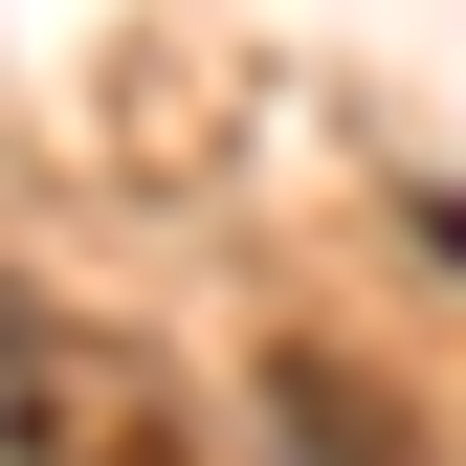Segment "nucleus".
<instances>
[{
  "instance_id": "obj_1",
  "label": "nucleus",
  "mask_w": 466,
  "mask_h": 466,
  "mask_svg": "<svg viewBox=\"0 0 466 466\" xmlns=\"http://www.w3.org/2000/svg\"><path fill=\"white\" fill-rule=\"evenodd\" d=\"M0 356H23V289H0Z\"/></svg>"
}]
</instances>
